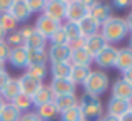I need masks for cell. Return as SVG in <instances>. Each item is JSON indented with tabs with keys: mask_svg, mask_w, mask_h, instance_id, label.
<instances>
[{
	"mask_svg": "<svg viewBox=\"0 0 132 121\" xmlns=\"http://www.w3.org/2000/svg\"><path fill=\"white\" fill-rule=\"evenodd\" d=\"M19 121H42V119L39 118V115L35 111H29V113H23Z\"/></svg>",
	"mask_w": 132,
	"mask_h": 121,
	"instance_id": "38",
	"label": "cell"
},
{
	"mask_svg": "<svg viewBox=\"0 0 132 121\" xmlns=\"http://www.w3.org/2000/svg\"><path fill=\"white\" fill-rule=\"evenodd\" d=\"M117 52H119V49H116V47H112V46H107L105 49L100 51V52L94 57V61L102 69L114 67V66H116V59H117Z\"/></svg>",
	"mask_w": 132,
	"mask_h": 121,
	"instance_id": "8",
	"label": "cell"
},
{
	"mask_svg": "<svg viewBox=\"0 0 132 121\" xmlns=\"http://www.w3.org/2000/svg\"><path fill=\"white\" fill-rule=\"evenodd\" d=\"M22 113L12 104V103H5L0 109V121H19Z\"/></svg>",
	"mask_w": 132,
	"mask_h": 121,
	"instance_id": "26",
	"label": "cell"
},
{
	"mask_svg": "<svg viewBox=\"0 0 132 121\" xmlns=\"http://www.w3.org/2000/svg\"><path fill=\"white\" fill-rule=\"evenodd\" d=\"M69 72H70V62H52L50 74L54 79L69 77Z\"/></svg>",
	"mask_w": 132,
	"mask_h": 121,
	"instance_id": "27",
	"label": "cell"
},
{
	"mask_svg": "<svg viewBox=\"0 0 132 121\" xmlns=\"http://www.w3.org/2000/svg\"><path fill=\"white\" fill-rule=\"evenodd\" d=\"M109 46V44L105 42V40L102 39V35L100 34H95V35H90L85 39V44H84V49L87 51V52L90 54V57H95L97 54L100 52V51H104L105 47Z\"/></svg>",
	"mask_w": 132,
	"mask_h": 121,
	"instance_id": "13",
	"label": "cell"
},
{
	"mask_svg": "<svg viewBox=\"0 0 132 121\" xmlns=\"http://www.w3.org/2000/svg\"><path fill=\"white\" fill-rule=\"evenodd\" d=\"M54 106L55 109H57V113L60 115V113L67 111V109L74 108V106L79 104V99L75 94H62V96H54Z\"/></svg>",
	"mask_w": 132,
	"mask_h": 121,
	"instance_id": "14",
	"label": "cell"
},
{
	"mask_svg": "<svg viewBox=\"0 0 132 121\" xmlns=\"http://www.w3.org/2000/svg\"><path fill=\"white\" fill-rule=\"evenodd\" d=\"M130 5H132V2H130Z\"/></svg>",
	"mask_w": 132,
	"mask_h": 121,
	"instance_id": "54",
	"label": "cell"
},
{
	"mask_svg": "<svg viewBox=\"0 0 132 121\" xmlns=\"http://www.w3.org/2000/svg\"><path fill=\"white\" fill-rule=\"evenodd\" d=\"M9 13L17 20V22H25V20L30 19V10L27 7V2L25 0H12V5H10V10Z\"/></svg>",
	"mask_w": 132,
	"mask_h": 121,
	"instance_id": "11",
	"label": "cell"
},
{
	"mask_svg": "<svg viewBox=\"0 0 132 121\" xmlns=\"http://www.w3.org/2000/svg\"><path fill=\"white\" fill-rule=\"evenodd\" d=\"M47 52L50 62H69L70 59V47L69 46H50Z\"/></svg>",
	"mask_w": 132,
	"mask_h": 121,
	"instance_id": "16",
	"label": "cell"
},
{
	"mask_svg": "<svg viewBox=\"0 0 132 121\" xmlns=\"http://www.w3.org/2000/svg\"><path fill=\"white\" fill-rule=\"evenodd\" d=\"M65 7H67L65 0H47V2H44L42 13L62 24L65 20Z\"/></svg>",
	"mask_w": 132,
	"mask_h": 121,
	"instance_id": "5",
	"label": "cell"
},
{
	"mask_svg": "<svg viewBox=\"0 0 132 121\" xmlns=\"http://www.w3.org/2000/svg\"><path fill=\"white\" fill-rule=\"evenodd\" d=\"M3 104H5V101H3V99L0 98V109H2V106H3Z\"/></svg>",
	"mask_w": 132,
	"mask_h": 121,
	"instance_id": "50",
	"label": "cell"
},
{
	"mask_svg": "<svg viewBox=\"0 0 132 121\" xmlns=\"http://www.w3.org/2000/svg\"><path fill=\"white\" fill-rule=\"evenodd\" d=\"M84 44H85V39H84V37H80V39H77V40H72V42H69V47H70V51L84 49Z\"/></svg>",
	"mask_w": 132,
	"mask_h": 121,
	"instance_id": "39",
	"label": "cell"
},
{
	"mask_svg": "<svg viewBox=\"0 0 132 121\" xmlns=\"http://www.w3.org/2000/svg\"><path fill=\"white\" fill-rule=\"evenodd\" d=\"M129 49H132V32H130V46H129Z\"/></svg>",
	"mask_w": 132,
	"mask_h": 121,
	"instance_id": "51",
	"label": "cell"
},
{
	"mask_svg": "<svg viewBox=\"0 0 132 121\" xmlns=\"http://www.w3.org/2000/svg\"><path fill=\"white\" fill-rule=\"evenodd\" d=\"M12 0H0V13H9Z\"/></svg>",
	"mask_w": 132,
	"mask_h": 121,
	"instance_id": "41",
	"label": "cell"
},
{
	"mask_svg": "<svg viewBox=\"0 0 132 121\" xmlns=\"http://www.w3.org/2000/svg\"><path fill=\"white\" fill-rule=\"evenodd\" d=\"M100 121H119V118H114V116H104V118H100Z\"/></svg>",
	"mask_w": 132,
	"mask_h": 121,
	"instance_id": "47",
	"label": "cell"
},
{
	"mask_svg": "<svg viewBox=\"0 0 132 121\" xmlns=\"http://www.w3.org/2000/svg\"><path fill=\"white\" fill-rule=\"evenodd\" d=\"M77 25H79V30H80V35L84 37V39H87V37H90V35H95V34H99V29H100V25H97L95 20H94L90 15L84 17V19H82L80 22L77 24Z\"/></svg>",
	"mask_w": 132,
	"mask_h": 121,
	"instance_id": "20",
	"label": "cell"
},
{
	"mask_svg": "<svg viewBox=\"0 0 132 121\" xmlns=\"http://www.w3.org/2000/svg\"><path fill=\"white\" fill-rule=\"evenodd\" d=\"M130 109V101H124V99L110 98L107 103V115L114 116V118H120Z\"/></svg>",
	"mask_w": 132,
	"mask_h": 121,
	"instance_id": "12",
	"label": "cell"
},
{
	"mask_svg": "<svg viewBox=\"0 0 132 121\" xmlns=\"http://www.w3.org/2000/svg\"><path fill=\"white\" fill-rule=\"evenodd\" d=\"M34 30H35V29H34L32 25H25L23 29H20V30H19V34L22 35V39L25 40V39H29V37L32 35V32H34Z\"/></svg>",
	"mask_w": 132,
	"mask_h": 121,
	"instance_id": "40",
	"label": "cell"
},
{
	"mask_svg": "<svg viewBox=\"0 0 132 121\" xmlns=\"http://www.w3.org/2000/svg\"><path fill=\"white\" fill-rule=\"evenodd\" d=\"M84 94L94 96V98H99L100 94L109 89V76L104 71H90V74L87 76L84 84Z\"/></svg>",
	"mask_w": 132,
	"mask_h": 121,
	"instance_id": "2",
	"label": "cell"
},
{
	"mask_svg": "<svg viewBox=\"0 0 132 121\" xmlns=\"http://www.w3.org/2000/svg\"><path fill=\"white\" fill-rule=\"evenodd\" d=\"M12 104L15 106V108L22 113V115H23V113H29L30 108L34 106L32 104V98H30V96H27V94H22V92H20V94L12 101Z\"/></svg>",
	"mask_w": 132,
	"mask_h": 121,
	"instance_id": "30",
	"label": "cell"
},
{
	"mask_svg": "<svg viewBox=\"0 0 132 121\" xmlns=\"http://www.w3.org/2000/svg\"><path fill=\"white\" fill-rule=\"evenodd\" d=\"M5 37H7V34L3 32L2 29H0V40H5Z\"/></svg>",
	"mask_w": 132,
	"mask_h": 121,
	"instance_id": "48",
	"label": "cell"
},
{
	"mask_svg": "<svg viewBox=\"0 0 132 121\" xmlns=\"http://www.w3.org/2000/svg\"><path fill=\"white\" fill-rule=\"evenodd\" d=\"M126 24H127V29H129V32H132V10H130V13H129V15H127Z\"/></svg>",
	"mask_w": 132,
	"mask_h": 121,
	"instance_id": "46",
	"label": "cell"
},
{
	"mask_svg": "<svg viewBox=\"0 0 132 121\" xmlns=\"http://www.w3.org/2000/svg\"><path fill=\"white\" fill-rule=\"evenodd\" d=\"M130 111H132V103H130Z\"/></svg>",
	"mask_w": 132,
	"mask_h": 121,
	"instance_id": "52",
	"label": "cell"
},
{
	"mask_svg": "<svg viewBox=\"0 0 132 121\" xmlns=\"http://www.w3.org/2000/svg\"><path fill=\"white\" fill-rule=\"evenodd\" d=\"M17 81H19L20 92H22V94L30 96V98H32V96L37 92V89L42 86V81H39V79H35V77H32V76H29L27 72H23V74L20 76Z\"/></svg>",
	"mask_w": 132,
	"mask_h": 121,
	"instance_id": "9",
	"label": "cell"
},
{
	"mask_svg": "<svg viewBox=\"0 0 132 121\" xmlns=\"http://www.w3.org/2000/svg\"><path fill=\"white\" fill-rule=\"evenodd\" d=\"M122 81H126L127 84H130V86H132V67H129L127 71H124V72H122Z\"/></svg>",
	"mask_w": 132,
	"mask_h": 121,
	"instance_id": "42",
	"label": "cell"
},
{
	"mask_svg": "<svg viewBox=\"0 0 132 121\" xmlns=\"http://www.w3.org/2000/svg\"><path fill=\"white\" fill-rule=\"evenodd\" d=\"M60 27H62L60 22H57V20H52L50 17L40 13V15L37 17V20H35V25H34V29H35L39 34H42L45 39L48 40V37H50L57 29H60Z\"/></svg>",
	"mask_w": 132,
	"mask_h": 121,
	"instance_id": "7",
	"label": "cell"
},
{
	"mask_svg": "<svg viewBox=\"0 0 132 121\" xmlns=\"http://www.w3.org/2000/svg\"><path fill=\"white\" fill-rule=\"evenodd\" d=\"M50 44L52 46H69V39H67V35H65V32H64V29H57L54 34H52L50 37Z\"/></svg>",
	"mask_w": 132,
	"mask_h": 121,
	"instance_id": "34",
	"label": "cell"
},
{
	"mask_svg": "<svg viewBox=\"0 0 132 121\" xmlns=\"http://www.w3.org/2000/svg\"><path fill=\"white\" fill-rule=\"evenodd\" d=\"M35 113L39 115V118L42 119V121H54L59 116V113H57V109H55L54 103H47V104L37 108Z\"/></svg>",
	"mask_w": 132,
	"mask_h": 121,
	"instance_id": "28",
	"label": "cell"
},
{
	"mask_svg": "<svg viewBox=\"0 0 132 121\" xmlns=\"http://www.w3.org/2000/svg\"><path fill=\"white\" fill-rule=\"evenodd\" d=\"M89 15L95 20L97 25L102 27L104 24L112 17V7L107 2H94L92 7H90V10H89Z\"/></svg>",
	"mask_w": 132,
	"mask_h": 121,
	"instance_id": "6",
	"label": "cell"
},
{
	"mask_svg": "<svg viewBox=\"0 0 132 121\" xmlns=\"http://www.w3.org/2000/svg\"><path fill=\"white\" fill-rule=\"evenodd\" d=\"M94 59L90 57V54L85 49H75L70 51V66H85V67H90V62Z\"/></svg>",
	"mask_w": 132,
	"mask_h": 121,
	"instance_id": "22",
	"label": "cell"
},
{
	"mask_svg": "<svg viewBox=\"0 0 132 121\" xmlns=\"http://www.w3.org/2000/svg\"><path fill=\"white\" fill-rule=\"evenodd\" d=\"M5 44L10 47V49H19V47H23L25 40L22 39V35L19 34V30H15V32H12V34H7Z\"/></svg>",
	"mask_w": 132,
	"mask_h": 121,
	"instance_id": "32",
	"label": "cell"
},
{
	"mask_svg": "<svg viewBox=\"0 0 132 121\" xmlns=\"http://www.w3.org/2000/svg\"><path fill=\"white\" fill-rule=\"evenodd\" d=\"M52 101H54V92H52V89L48 86H44V84L32 96V104L35 108H40V106L47 104V103H52Z\"/></svg>",
	"mask_w": 132,
	"mask_h": 121,
	"instance_id": "18",
	"label": "cell"
},
{
	"mask_svg": "<svg viewBox=\"0 0 132 121\" xmlns=\"http://www.w3.org/2000/svg\"><path fill=\"white\" fill-rule=\"evenodd\" d=\"M80 119H84V118H82L79 104L67 109V111H64V113H60V121H80Z\"/></svg>",
	"mask_w": 132,
	"mask_h": 121,
	"instance_id": "33",
	"label": "cell"
},
{
	"mask_svg": "<svg viewBox=\"0 0 132 121\" xmlns=\"http://www.w3.org/2000/svg\"><path fill=\"white\" fill-rule=\"evenodd\" d=\"M62 29H64V32H65V35H67V39H69V42H72V40H77V39H80V30H79V25L77 24H72V22H65V24H62Z\"/></svg>",
	"mask_w": 132,
	"mask_h": 121,
	"instance_id": "31",
	"label": "cell"
},
{
	"mask_svg": "<svg viewBox=\"0 0 132 121\" xmlns=\"http://www.w3.org/2000/svg\"><path fill=\"white\" fill-rule=\"evenodd\" d=\"M27 74L39 79V81H44V77L47 76V66H29L27 67Z\"/></svg>",
	"mask_w": 132,
	"mask_h": 121,
	"instance_id": "35",
	"label": "cell"
},
{
	"mask_svg": "<svg viewBox=\"0 0 132 121\" xmlns=\"http://www.w3.org/2000/svg\"><path fill=\"white\" fill-rule=\"evenodd\" d=\"M48 88L52 89L54 96H62V94H75V88L77 86L69 77H64V79H52Z\"/></svg>",
	"mask_w": 132,
	"mask_h": 121,
	"instance_id": "10",
	"label": "cell"
},
{
	"mask_svg": "<svg viewBox=\"0 0 132 121\" xmlns=\"http://www.w3.org/2000/svg\"><path fill=\"white\" fill-rule=\"evenodd\" d=\"M45 46H47V39H45L42 34H39L37 30H34L32 35H30L29 39H25V44H23V47H25L27 51H32V49H45Z\"/></svg>",
	"mask_w": 132,
	"mask_h": 121,
	"instance_id": "25",
	"label": "cell"
},
{
	"mask_svg": "<svg viewBox=\"0 0 132 121\" xmlns=\"http://www.w3.org/2000/svg\"><path fill=\"white\" fill-rule=\"evenodd\" d=\"M92 69L90 67H85V66H70V72H69V79L74 82L75 86L79 84H84L87 76L90 74Z\"/></svg>",
	"mask_w": 132,
	"mask_h": 121,
	"instance_id": "21",
	"label": "cell"
},
{
	"mask_svg": "<svg viewBox=\"0 0 132 121\" xmlns=\"http://www.w3.org/2000/svg\"><path fill=\"white\" fill-rule=\"evenodd\" d=\"M114 5L119 7V9H126V7H130V2H127V0H117V2H114Z\"/></svg>",
	"mask_w": 132,
	"mask_h": 121,
	"instance_id": "44",
	"label": "cell"
},
{
	"mask_svg": "<svg viewBox=\"0 0 132 121\" xmlns=\"http://www.w3.org/2000/svg\"><path fill=\"white\" fill-rule=\"evenodd\" d=\"M3 71H5V62L0 61V72H3Z\"/></svg>",
	"mask_w": 132,
	"mask_h": 121,
	"instance_id": "49",
	"label": "cell"
},
{
	"mask_svg": "<svg viewBox=\"0 0 132 121\" xmlns=\"http://www.w3.org/2000/svg\"><path fill=\"white\" fill-rule=\"evenodd\" d=\"M19 94H20V88H19V81L15 77H10L7 81V84L3 86V89L0 91V98L5 103H12Z\"/></svg>",
	"mask_w": 132,
	"mask_h": 121,
	"instance_id": "17",
	"label": "cell"
},
{
	"mask_svg": "<svg viewBox=\"0 0 132 121\" xmlns=\"http://www.w3.org/2000/svg\"><path fill=\"white\" fill-rule=\"evenodd\" d=\"M100 35H102V39L107 44H117L120 40H124L129 35V29H127L126 19H122V17H110L102 25Z\"/></svg>",
	"mask_w": 132,
	"mask_h": 121,
	"instance_id": "1",
	"label": "cell"
},
{
	"mask_svg": "<svg viewBox=\"0 0 132 121\" xmlns=\"http://www.w3.org/2000/svg\"><path fill=\"white\" fill-rule=\"evenodd\" d=\"M112 98L124 99V101H130L132 103V86L127 84V82L122 81V79L116 81L114 86H112Z\"/></svg>",
	"mask_w": 132,
	"mask_h": 121,
	"instance_id": "15",
	"label": "cell"
},
{
	"mask_svg": "<svg viewBox=\"0 0 132 121\" xmlns=\"http://www.w3.org/2000/svg\"><path fill=\"white\" fill-rule=\"evenodd\" d=\"M17 27H19V22H17L10 13H0V29H2L5 34L15 32Z\"/></svg>",
	"mask_w": 132,
	"mask_h": 121,
	"instance_id": "29",
	"label": "cell"
},
{
	"mask_svg": "<svg viewBox=\"0 0 132 121\" xmlns=\"http://www.w3.org/2000/svg\"><path fill=\"white\" fill-rule=\"evenodd\" d=\"M10 56V47L5 44V40H0V61L7 62Z\"/></svg>",
	"mask_w": 132,
	"mask_h": 121,
	"instance_id": "37",
	"label": "cell"
},
{
	"mask_svg": "<svg viewBox=\"0 0 132 121\" xmlns=\"http://www.w3.org/2000/svg\"><path fill=\"white\" fill-rule=\"evenodd\" d=\"M9 62L13 67H27V49L19 47V49H10Z\"/></svg>",
	"mask_w": 132,
	"mask_h": 121,
	"instance_id": "24",
	"label": "cell"
},
{
	"mask_svg": "<svg viewBox=\"0 0 132 121\" xmlns=\"http://www.w3.org/2000/svg\"><path fill=\"white\" fill-rule=\"evenodd\" d=\"M79 108H80L82 118L87 121H95L102 118V103L99 98L84 94L79 99Z\"/></svg>",
	"mask_w": 132,
	"mask_h": 121,
	"instance_id": "3",
	"label": "cell"
},
{
	"mask_svg": "<svg viewBox=\"0 0 132 121\" xmlns=\"http://www.w3.org/2000/svg\"><path fill=\"white\" fill-rule=\"evenodd\" d=\"M27 2V7H29L30 13L34 12H40L42 13V9H44V2L42 0H25Z\"/></svg>",
	"mask_w": 132,
	"mask_h": 121,
	"instance_id": "36",
	"label": "cell"
},
{
	"mask_svg": "<svg viewBox=\"0 0 132 121\" xmlns=\"http://www.w3.org/2000/svg\"><path fill=\"white\" fill-rule=\"evenodd\" d=\"M10 79V74L7 71H3V72H0V91L3 89V86L7 84V81Z\"/></svg>",
	"mask_w": 132,
	"mask_h": 121,
	"instance_id": "43",
	"label": "cell"
},
{
	"mask_svg": "<svg viewBox=\"0 0 132 121\" xmlns=\"http://www.w3.org/2000/svg\"><path fill=\"white\" fill-rule=\"evenodd\" d=\"M80 121H87V119H80Z\"/></svg>",
	"mask_w": 132,
	"mask_h": 121,
	"instance_id": "53",
	"label": "cell"
},
{
	"mask_svg": "<svg viewBox=\"0 0 132 121\" xmlns=\"http://www.w3.org/2000/svg\"><path fill=\"white\" fill-rule=\"evenodd\" d=\"M119 121H132V111H130V109H129V111H127L124 116H120Z\"/></svg>",
	"mask_w": 132,
	"mask_h": 121,
	"instance_id": "45",
	"label": "cell"
},
{
	"mask_svg": "<svg viewBox=\"0 0 132 121\" xmlns=\"http://www.w3.org/2000/svg\"><path fill=\"white\" fill-rule=\"evenodd\" d=\"M47 62H48L47 49L27 51V67H29V66H47Z\"/></svg>",
	"mask_w": 132,
	"mask_h": 121,
	"instance_id": "19",
	"label": "cell"
},
{
	"mask_svg": "<svg viewBox=\"0 0 132 121\" xmlns=\"http://www.w3.org/2000/svg\"><path fill=\"white\" fill-rule=\"evenodd\" d=\"M119 71H127L129 67H132V49L129 47H124V49H119L117 52V59H116V66Z\"/></svg>",
	"mask_w": 132,
	"mask_h": 121,
	"instance_id": "23",
	"label": "cell"
},
{
	"mask_svg": "<svg viewBox=\"0 0 132 121\" xmlns=\"http://www.w3.org/2000/svg\"><path fill=\"white\" fill-rule=\"evenodd\" d=\"M94 2H84V0H69L65 7V22L79 24L84 17L89 15V10Z\"/></svg>",
	"mask_w": 132,
	"mask_h": 121,
	"instance_id": "4",
	"label": "cell"
}]
</instances>
